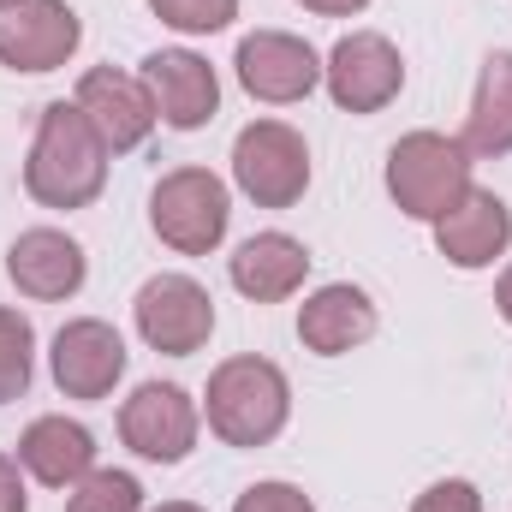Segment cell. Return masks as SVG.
<instances>
[{
  "instance_id": "obj_4",
  "label": "cell",
  "mask_w": 512,
  "mask_h": 512,
  "mask_svg": "<svg viewBox=\"0 0 512 512\" xmlns=\"http://www.w3.org/2000/svg\"><path fill=\"white\" fill-rule=\"evenodd\" d=\"M227 221H233V203H227V185L209 167H173L149 191V227L179 256H209L227 239Z\"/></svg>"
},
{
  "instance_id": "obj_27",
  "label": "cell",
  "mask_w": 512,
  "mask_h": 512,
  "mask_svg": "<svg viewBox=\"0 0 512 512\" xmlns=\"http://www.w3.org/2000/svg\"><path fill=\"white\" fill-rule=\"evenodd\" d=\"M495 310L512 322V262H507V274H501V286H495Z\"/></svg>"
},
{
  "instance_id": "obj_28",
  "label": "cell",
  "mask_w": 512,
  "mask_h": 512,
  "mask_svg": "<svg viewBox=\"0 0 512 512\" xmlns=\"http://www.w3.org/2000/svg\"><path fill=\"white\" fill-rule=\"evenodd\" d=\"M149 512H203V507H191V501H161V507H149Z\"/></svg>"
},
{
  "instance_id": "obj_6",
  "label": "cell",
  "mask_w": 512,
  "mask_h": 512,
  "mask_svg": "<svg viewBox=\"0 0 512 512\" xmlns=\"http://www.w3.org/2000/svg\"><path fill=\"white\" fill-rule=\"evenodd\" d=\"M131 310H137L143 346H155L167 358H191L215 334V298L191 274H155V280H143V292H137Z\"/></svg>"
},
{
  "instance_id": "obj_2",
  "label": "cell",
  "mask_w": 512,
  "mask_h": 512,
  "mask_svg": "<svg viewBox=\"0 0 512 512\" xmlns=\"http://www.w3.org/2000/svg\"><path fill=\"white\" fill-rule=\"evenodd\" d=\"M203 405H209V429L227 447H268L292 417V382L280 364L245 352V358L215 364Z\"/></svg>"
},
{
  "instance_id": "obj_14",
  "label": "cell",
  "mask_w": 512,
  "mask_h": 512,
  "mask_svg": "<svg viewBox=\"0 0 512 512\" xmlns=\"http://www.w3.org/2000/svg\"><path fill=\"white\" fill-rule=\"evenodd\" d=\"M6 274H12V286H18L24 298L60 304V298H72V292L84 286L90 262H84V245L66 239L60 227H30V233L12 239V251H6Z\"/></svg>"
},
{
  "instance_id": "obj_19",
  "label": "cell",
  "mask_w": 512,
  "mask_h": 512,
  "mask_svg": "<svg viewBox=\"0 0 512 512\" xmlns=\"http://www.w3.org/2000/svg\"><path fill=\"white\" fill-rule=\"evenodd\" d=\"M459 143L471 149V161L512 149V54H489L483 60V78H477V96H471Z\"/></svg>"
},
{
  "instance_id": "obj_1",
  "label": "cell",
  "mask_w": 512,
  "mask_h": 512,
  "mask_svg": "<svg viewBox=\"0 0 512 512\" xmlns=\"http://www.w3.org/2000/svg\"><path fill=\"white\" fill-rule=\"evenodd\" d=\"M108 185V143L78 102H48L24 161V191L42 209H90Z\"/></svg>"
},
{
  "instance_id": "obj_24",
  "label": "cell",
  "mask_w": 512,
  "mask_h": 512,
  "mask_svg": "<svg viewBox=\"0 0 512 512\" xmlns=\"http://www.w3.org/2000/svg\"><path fill=\"white\" fill-rule=\"evenodd\" d=\"M233 512H316V501L304 489H292V483H251Z\"/></svg>"
},
{
  "instance_id": "obj_17",
  "label": "cell",
  "mask_w": 512,
  "mask_h": 512,
  "mask_svg": "<svg viewBox=\"0 0 512 512\" xmlns=\"http://www.w3.org/2000/svg\"><path fill=\"white\" fill-rule=\"evenodd\" d=\"M18 465L48 489H72L96 471V435L72 417H36L18 441Z\"/></svg>"
},
{
  "instance_id": "obj_21",
  "label": "cell",
  "mask_w": 512,
  "mask_h": 512,
  "mask_svg": "<svg viewBox=\"0 0 512 512\" xmlns=\"http://www.w3.org/2000/svg\"><path fill=\"white\" fill-rule=\"evenodd\" d=\"M66 512H143V483L131 471H90L66 489Z\"/></svg>"
},
{
  "instance_id": "obj_9",
  "label": "cell",
  "mask_w": 512,
  "mask_h": 512,
  "mask_svg": "<svg viewBox=\"0 0 512 512\" xmlns=\"http://www.w3.org/2000/svg\"><path fill=\"white\" fill-rule=\"evenodd\" d=\"M84 24L66 0H12L0 6V66L12 72H54L78 54Z\"/></svg>"
},
{
  "instance_id": "obj_12",
  "label": "cell",
  "mask_w": 512,
  "mask_h": 512,
  "mask_svg": "<svg viewBox=\"0 0 512 512\" xmlns=\"http://www.w3.org/2000/svg\"><path fill=\"white\" fill-rule=\"evenodd\" d=\"M78 108H84L90 126L102 131L108 155H126L137 143H149V131L161 120L149 84L131 78V72H114V66H90V72L78 78Z\"/></svg>"
},
{
  "instance_id": "obj_10",
  "label": "cell",
  "mask_w": 512,
  "mask_h": 512,
  "mask_svg": "<svg viewBox=\"0 0 512 512\" xmlns=\"http://www.w3.org/2000/svg\"><path fill=\"white\" fill-rule=\"evenodd\" d=\"M233 66H239V84L251 90L256 102H274V108L304 102L322 84L316 48L304 36H286V30H256V36H245Z\"/></svg>"
},
{
  "instance_id": "obj_20",
  "label": "cell",
  "mask_w": 512,
  "mask_h": 512,
  "mask_svg": "<svg viewBox=\"0 0 512 512\" xmlns=\"http://www.w3.org/2000/svg\"><path fill=\"white\" fill-rule=\"evenodd\" d=\"M36 370V334H30V316H18L12 304H0V405L6 399H24Z\"/></svg>"
},
{
  "instance_id": "obj_15",
  "label": "cell",
  "mask_w": 512,
  "mask_h": 512,
  "mask_svg": "<svg viewBox=\"0 0 512 512\" xmlns=\"http://www.w3.org/2000/svg\"><path fill=\"white\" fill-rule=\"evenodd\" d=\"M435 245H441V256H447L453 268H489V262L507 256V245H512V209L495 191L471 185V191L435 221Z\"/></svg>"
},
{
  "instance_id": "obj_16",
  "label": "cell",
  "mask_w": 512,
  "mask_h": 512,
  "mask_svg": "<svg viewBox=\"0 0 512 512\" xmlns=\"http://www.w3.org/2000/svg\"><path fill=\"white\" fill-rule=\"evenodd\" d=\"M370 334H376V304H370L364 286H346V280L316 286L304 298V310H298V340L316 358H340V352L364 346Z\"/></svg>"
},
{
  "instance_id": "obj_23",
  "label": "cell",
  "mask_w": 512,
  "mask_h": 512,
  "mask_svg": "<svg viewBox=\"0 0 512 512\" xmlns=\"http://www.w3.org/2000/svg\"><path fill=\"white\" fill-rule=\"evenodd\" d=\"M411 512H483V495H477V483H465V477H447V483H429Z\"/></svg>"
},
{
  "instance_id": "obj_26",
  "label": "cell",
  "mask_w": 512,
  "mask_h": 512,
  "mask_svg": "<svg viewBox=\"0 0 512 512\" xmlns=\"http://www.w3.org/2000/svg\"><path fill=\"white\" fill-rule=\"evenodd\" d=\"M298 6H310V12H322V18H352V12H364L370 0H298Z\"/></svg>"
},
{
  "instance_id": "obj_29",
  "label": "cell",
  "mask_w": 512,
  "mask_h": 512,
  "mask_svg": "<svg viewBox=\"0 0 512 512\" xmlns=\"http://www.w3.org/2000/svg\"><path fill=\"white\" fill-rule=\"evenodd\" d=\"M0 6H12V0H0Z\"/></svg>"
},
{
  "instance_id": "obj_7",
  "label": "cell",
  "mask_w": 512,
  "mask_h": 512,
  "mask_svg": "<svg viewBox=\"0 0 512 512\" xmlns=\"http://www.w3.org/2000/svg\"><path fill=\"white\" fill-rule=\"evenodd\" d=\"M322 78H328L334 108H346V114H382L387 102L405 90V60H399V48L387 42L382 30H352V36L334 42Z\"/></svg>"
},
{
  "instance_id": "obj_25",
  "label": "cell",
  "mask_w": 512,
  "mask_h": 512,
  "mask_svg": "<svg viewBox=\"0 0 512 512\" xmlns=\"http://www.w3.org/2000/svg\"><path fill=\"white\" fill-rule=\"evenodd\" d=\"M0 512H30L24 477H18V459H6V453H0Z\"/></svg>"
},
{
  "instance_id": "obj_22",
  "label": "cell",
  "mask_w": 512,
  "mask_h": 512,
  "mask_svg": "<svg viewBox=\"0 0 512 512\" xmlns=\"http://www.w3.org/2000/svg\"><path fill=\"white\" fill-rule=\"evenodd\" d=\"M149 12L185 36H209V30H227L239 18V0H149Z\"/></svg>"
},
{
  "instance_id": "obj_18",
  "label": "cell",
  "mask_w": 512,
  "mask_h": 512,
  "mask_svg": "<svg viewBox=\"0 0 512 512\" xmlns=\"http://www.w3.org/2000/svg\"><path fill=\"white\" fill-rule=\"evenodd\" d=\"M233 286L251 298V304H280V298H292L298 286H304V274H310V251L292 239V233H256L245 239L239 251H233Z\"/></svg>"
},
{
  "instance_id": "obj_13",
  "label": "cell",
  "mask_w": 512,
  "mask_h": 512,
  "mask_svg": "<svg viewBox=\"0 0 512 512\" xmlns=\"http://www.w3.org/2000/svg\"><path fill=\"white\" fill-rule=\"evenodd\" d=\"M143 84H149V96H155V114L173 131L209 126L215 108H221V78H215V66H209L203 54H191V48H155V54L143 60Z\"/></svg>"
},
{
  "instance_id": "obj_5",
  "label": "cell",
  "mask_w": 512,
  "mask_h": 512,
  "mask_svg": "<svg viewBox=\"0 0 512 512\" xmlns=\"http://www.w3.org/2000/svg\"><path fill=\"white\" fill-rule=\"evenodd\" d=\"M233 179L256 209H292L310 185V149L286 120H256L233 143Z\"/></svg>"
},
{
  "instance_id": "obj_8",
  "label": "cell",
  "mask_w": 512,
  "mask_h": 512,
  "mask_svg": "<svg viewBox=\"0 0 512 512\" xmlns=\"http://www.w3.org/2000/svg\"><path fill=\"white\" fill-rule=\"evenodd\" d=\"M197 399L173 382H143L120 405V441H126L137 459H155V465H179L191 447H197Z\"/></svg>"
},
{
  "instance_id": "obj_3",
  "label": "cell",
  "mask_w": 512,
  "mask_h": 512,
  "mask_svg": "<svg viewBox=\"0 0 512 512\" xmlns=\"http://www.w3.org/2000/svg\"><path fill=\"white\" fill-rule=\"evenodd\" d=\"M471 191V149L441 131H411L387 149V197L411 221H441Z\"/></svg>"
},
{
  "instance_id": "obj_11",
  "label": "cell",
  "mask_w": 512,
  "mask_h": 512,
  "mask_svg": "<svg viewBox=\"0 0 512 512\" xmlns=\"http://www.w3.org/2000/svg\"><path fill=\"white\" fill-rule=\"evenodd\" d=\"M126 376V340L102 316H78L54 334V387L66 399H108Z\"/></svg>"
}]
</instances>
